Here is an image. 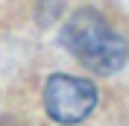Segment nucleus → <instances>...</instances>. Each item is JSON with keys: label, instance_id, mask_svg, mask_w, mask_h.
<instances>
[{"label": "nucleus", "instance_id": "1", "mask_svg": "<svg viewBox=\"0 0 129 126\" xmlns=\"http://www.w3.org/2000/svg\"><path fill=\"white\" fill-rule=\"evenodd\" d=\"M62 47L79 65L103 76L117 73L129 56L123 35H117L97 9H79L71 15V21L62 26Z\"/></svg>", "mask_w": 129, "mask_h": 126}, {"label": "nucleus", "instance_id": "2", "mask_svg": "<svg viewBox=\"0 0 129 126\" xmlns=\"http://www.w3.org/2000/svg\"><path fill=\"white\" fill-rule=\"evenodd\" d=\"M97 106V88L91 79L53 73L44 85V109L56 123H82Z\"/></svg>", "mask_w": 129, "mask_h": 126}]
</instances>
